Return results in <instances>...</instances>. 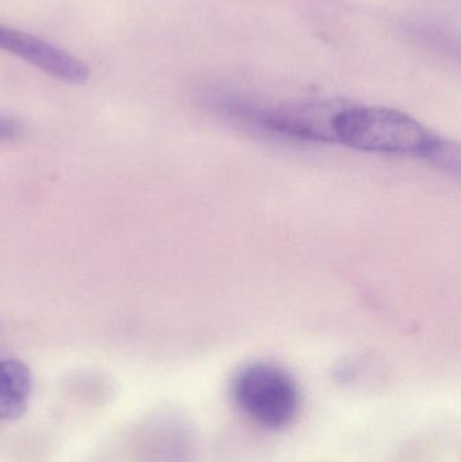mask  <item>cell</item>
<instances>
[{
  "label": "cell",
  "instance_id": "4",
  "mask_svg": "<svg viewBox=\"0 0 461 462\" xmlns=\"http://www.w3.org/2000/svg\"><path fill=\"white\" fill-rule=\"evenodd\" d=\"M0 51L19 57L64 83L83 84L89 78V68L78 57L37 35L3 24H0Z\"/></svg>",
  "mask_w": 461,
  "mask_h": 462
},
{
  "label": "cell",
  "instance_id": "3",
  "mask_svg": "<svg viewBox=\"0 0 461 462\" xmlns=\"http://www.w3.org/2000/svg\"><path fill=\"white\" fill-rule=\"evenodd\" d=\"M130 447L137 462H195L199 456V428L184 407L161 404L135 425Z\"/></svg>",
  "mask_w": 461,
  "mask_h": 462
},
{
  "label": "cell",
  "instance_id": "5",
  "mask_svg": "<svg viewBox=\"0 0 461 462\" xmlns=\"http://www.w3.org/2000/svg\"><path fill=\"white\" fill-rule=\"evenodd\" d=\"M214 456L219 462H271L276 453L271 431L251 420H235L217 431Z\"/></svg>",
  "mask_w": 461,
  "mask_h": 462
},
{
  "label": "cell",
  "instance_id": "1",
  "mask_svg": "<svg viewBox=\"0 0 461 462\" xmlns=\"http://www.w3.org/2000/svg\"><path fill=\"white\" fill-rule=\"evenodd\" d=\"M333 140L368 153L425 159L438 135L400 111L383 107H346L330 119Z\"/></svg>",
  "mask_w": 461,
  "mask_h": 462
},
{
  "label": "cell",
  "instance_id": "8",
  "mask_svg": "<svg viewBox=\"0 0 461 462\" xmlns=\"http://www.w3.org/2000/svg\"><path fill=\"white\" fill-rule=\"evenodd\" d=\"M32 388V372L26 364L0 360V420H19L26 412Z\"/></svg>",
  "mask_w": 461,
  "mask_h": 462
},
{
  "label": "cell",
  "instance_id": "7",
  "mask_svg": "<svg viewBox=\"0 0 461 462\" xmlns=\"http://www.w3.org/2000/svg\"><path fill=\"white\" fill-rule=\"evenodd\" d=\"M454 444L451 429L430 425L406 437L392 452L390 462H441Z\"/></svg>",
  "mask_w": 461,
  "mask_h": 462
},
{
  "label": "cell",
  "instance_id": "6",
  "mask_svg": "<svg viewBox=\"0 0 461 462\" xmlns=\"http://www.w3.org/2000/svg\"><path fill=\"white\" fill-rule=\"evenodd\" d=\"M333 380L344 390L363 396H375L384 393L392 382L389 368L382 361L370 356L341 360L333 368Z\"/></svg>",
  "mask_w": 461,
  "mask_h": 462
},
{
  "label": "cell",
  "instance_id": "2",
  "mask_svg": "<svg viewBox=\"0 0 461 462\" xmlns=\"http://www.w3.org/2000/svg\"><path fill=\"white\" fill-rule=\"evenodd\" d=\"M230 393L243 417L268 431L291 428L302 410L297 380L268 361H254L238 369Z\"/></svg>",
  "mask_w": 461,
  "mask_h": 462
},
{
  "label": "cell",
  "instance_id": "9",
  "mask_svg": "<svg viewBox=\"0 0 461 462\" xmlns=\"http://www.w3.org/2000/svg\"><path fill=\"white\" fill-rule=\"evenodd\" d=\"M65 398L75 403L76 406L92 407V409H100L107 406L114 398V390L110 384L103 383H72L65 384Z\"/></svg>",
  "mask_w": 461,
  "mask_h": 462
},
{
  "label": "cell",
  "instance_id": "10",
  "mask_svg": "<svg viewBox=\"0 0 461 462\" xmlns=\"http://www.w3.org/2000/svg\"><path fill=\"white\" fill-rule=\"evenodd\" d=\"M425 160L446 171L449 175L459 176V146L446 138L438 137V135L436 137Z\"/></svg>",
  "mask_w": 461,
  "mask_h": 462
},
{
  "label": "cell",
  "instance_id": "11",
  "mask_svg": "<svg viewBox=\"0 0 461 462\" xmlns=\"http://www.w3.org/2000/svg\"><path fill=\"white\" fill-rule=\"evenodd\" d=\"M21 133V126L14 119L0 116V143L2 141L13 140Z\"/></svg>",
  "mask_w": 461,
  "mask_h": 462
}]
</instances>
